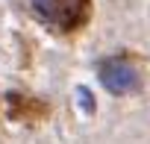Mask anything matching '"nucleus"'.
<instances>
[{
	"label": "nucleus",
	"instance_id": "obj_1",
	"mask_svg": "<svg viewBox=\"0 0 150 144\" xmlns=\"http://www.w3.org/2000/svg\"><path fill=\"white\" fill-rule=\"evenodd\" d=\"M86 3L88 0H33L38 18L53 24V27H59V30L77 27L86 18Z\"/></svg>",
	"mask_w": 150,
	"mask_h": 144
},
{
	"label": "nucleus",
	"instance_id": "obj_2",
	"mask_svg": "<svg viewBox=\"0 0 150 144\" xmlns=\"http://www.w3.org/2000/svg\"><path fill=\"white\" fill-rule=\"evenodd\" d=\"M100 83L106 91L112 94H127L138 85V74H135V68L124 59H109L100 65Z\"/></svg>",
	"mask_w": 150,
	"mask_h": 144
},
{
	"label": "nucleus",
	"instance_id": "obj_3",
	"mask_svg": "<svg viewBox=\"0 0 150 144\" xmlns=\"http://www.w3.org/2000/svg\"><path fill=\"white\" fill-rule=\"evenodd\" d=\"M77 94H80V106H83V109L91 115V112H94V103L88 100V88H83V85H80V88H77Z\"/></svg>",
	"mask_w": 150,
	"mask_h": 144
}]
</instances>
